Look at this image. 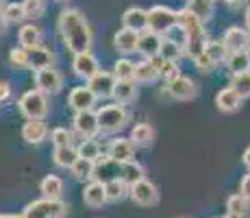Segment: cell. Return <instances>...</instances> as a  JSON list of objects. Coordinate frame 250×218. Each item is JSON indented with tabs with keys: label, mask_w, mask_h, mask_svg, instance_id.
<instances>
[{
	"label": "cell",
	"mask_w": 250,
	"mask_h": 218,
	"mask_svg": "<svg viewBox=\"0 0 250 218\" xmlns=\"http://www.w3.org/2000/svg\"><path fill=\"white\" fill-rule=\"evenodd\" d=\"M120 179H122L126 186H135L137 181L146 179V177H144L142 164H137L135 159H133V162H124V164H122V174H120Z\"/></svg>",
	"instance_id": "cell-28"
},
{
	"label": "cell",
	"mask_w": 250,
	"mask_h": 218,
	"mask_svg": "<svg viewBox=\"0 0 250 218\" xmlns=\"http://www.w3.org/2000/svg\"><path fill=\"white\" fill-rule=\"evenodd\" d=\"M9 61H11V66H16V68H28L26 48H22V46L11 48V50H9Z\"/></svg>",
	"instance_id": "cell-43"
},
{
	"label": "cell",
	"mask_w": 250,
	"mask_h": 218,
	"mask_svg": "<svg viewBox=\"0 0 250 218\" xmlns=\"http://www.w3.org/2000/svg\"><path fill=\"white\" fill-rule=\"evenodd\" d=\"M128 194H131L135 205H144V207H150L159 201V192H157L155 183H150L148 179H142V181H137L135 186H131Z\"/></svg>",
	"instance_id": "cell-8"
},
{
	"label": "cell",
	"mask_w": 250,
	"mask_h": 218,
	"mask_svg": "<svg viewBox=\"0 0 250 218\" xmlns=\"http://www.w3.org/2000/svg\"><path fill=\"white\" fill-rule=\"evenodd\" d=\"M48 135V127L44 120H26L22 127V138L28 144H42Z\"/></svg>",
	"instance_id": "cell-22"
},
{
	"label": "cell",
	"mask_w": 250,
	"mask_h": 218,
	"mask_svg": "<svg viewBox=\"0 0 250 218\" xmlns=\"http://www.w3.org/2000/svg\"><path fill=\"white\" fill-rule=\"evenodd\" d=\"M55 164L59 168H72L79 162V148L74 146H63V148H55Z\"/></svg>",
	"instance_id": "cell-32"
},
{
	"label": "cell",
	"mask_w": 250,
	"mask_h": 218,
	"mask_svg": "<svg viewBox=\"0 0 250 218\" xmlns=\"http://www.w3.org/2000/svg\"><path fill=\"white\" fill-rule=\"evenodd\" d=\"M242 94H239L237 90H233V87H224V90L218 92V96H215V105H218L220 111H224V114H233V111H237L242 107Z\"/></svg>",
	"instance_id": "cell-18"
},
{
	"label": "cell",
	"mask_w": 250,
	"mask_h": 218,
	"mask_svg": "<svg viewBox=\"0 0 250 218\" xmlns=\"http://www.w3.org/2000/svg\"><path fill=\"white\" fill-rule=\"evenodd\" d=\"M224 48L229 52H244L250 48V33L248 28H242V26H230L224 31Z\"/></svg>",
	"instance_id": "cell-9"
},
{
	"label": "cell",
	"mask_w": 250,
	"mask_h": 218,
	"mask_svg": "<svg viewBox=\"0 0 250 218\" xmlns=\"http://www.w3.org/2000/svg\"><path fill=\"white\" fill-rule=\"evenodd\" d=\"M96 116H98L100 133H118L128 122V111L122 105H104L96 111Z\"/></svg>",
	"instance_id": "cell-4"
},
{
	"label": "cell",
	"mask_w": 250,
	"mask_h": 218,
	"mask_svg": "<svg viewBox=\"0 0 250 218\" xmlns=\"http://www.w3.org/2000/svg\"><path fill=\"white\" fill-rule=\"evenodd\" d=\"M115 105H131L137 98V81H118L113 87Z\"/></svg>",
	"instance_id": "cell-24"
},
{
	"label": "cell",
	"mask_w": 250,
	"mask_h": 218,
	"mask_svg": "<svg viewBox=\"0 0 250 218\" xmlns=\"http://www.w3.org/2000/svg\"><path fill=\"white\" fill-rule=\"evenodd\" d=\"M205 52L215 61V64H222V61H227V55H229V50L224 48L222 42H211V40L207 42Z\"/></svg>",
	"instance_id": "cell-40"
},
{
	"label": "cell",
	"mask_w": 250,
	"mask_h": 218,
	"mask_svg": "<svg viewBox=\"0 0 250 218\" xmlns=\"http://www.w3.org/2000/svg\"><path fill=\"white\" fill-rule=\"evenodd\" d=\"M104 190H107V201H122L128 194L131 186H126L122 179H113V181L104 183Z\"/></svg>",
	"instance_id": "cell-35"
},
{
	"label": "cell",
	"mask_w": 250,
	"mask_h": 218,
	"mask_svg": "<svg viewBox=\"0 0 250 218\" xmlns=\"http://www.w3.org/2000/svg\"><path fill=\"white\" fill-rule=\"evenodd\" d=\"M218 218H227V216H218Z\"/></svg>",
	"instance_id": "cell-56"
},
{
	"label": "cell",
	"mask_w": 250,
	"mask_h": 218,
	"mask_svg": "<svg viewBox=\"0 0 250 218\" xmlns=\"http://www.w3.org/2000/svg\"><path fill=\"white\" fill-rule=\"evenodd\" d=\"M159 74L163 76V79H166V83H172L174 79H179V76H181V68H179V64H176V61H166Z\"/></svg>",
	"instance_id": "cell-45"
},
{
	"label": "cell",
	"mask_w": 250,
	"mask_h": 218,
	"mask_svg": "<svg viewBox=\"0 0 250 218\" xmlns=\"http://www.w3.org/2000/svg\"><path fill=\"white\" fill-rule=\"evenodd\" d=\"M59 33L63 37L65 48L72 55H81V52H89L91 48V26L85 18V13H81L79 9H65L59 16Z\"/></svg>",
	"instance_id": "cell-1"
},
{
	"label": "cell",
	"mask_w": 250,
	"mask_h": 218,
	"mask_svg": "<svg viewBox=\"0 0 250 218\" xmlns=\"http://www.w3.org/2000/svg\"><path fill=\"white\" fill-rule=\"evenodd\" d=\"M248 57H250V48H248Z\"/></svg>",
	"instance_id": "cell-57"
},
{
	"label": "cell",
	"mask_w": 250,
	"mask_h": 218,
	"mask_svg": "<svg viewBox=\"0 0 250 218\" xmlns=\"http://www.w3.org/2000/svg\"><path fill=\"white\" fill-rule=\"evenodd\" d=\"M137 44H139V33L131 31V28H120L118 33H115L113 37V46L118 52H124V55H128V52H135L137 50Z\"/></svg>",
	"instance_id": "cell-20"
},
{
	"label": "cell",
	"mask_w": 250,
	"mask_h": 218,
	"mask_svg": "<svg viewBox=\"0 0 250 218\" xmlns=\"http://www.w3.org/2000/svg\"><path fill=\"white\" fill-rule=\"evenodd\" d=\"M50 140H52V144H55V148L72 146V133H70L68 129H63V127H57V129H52Z\"/></svg>",
	"instance_id": "cell-42"
},
{
	"label": "cell",
	"mask_w": 250,
	"mask_h": 218,
	"mask_svg": "<svg viewBox=\"0 0 250 218\" xmlns=\"http://www.w3.org/2000/svg\"><path fill=\"white\" fill-rule=\"evenodd\" d=\"M161 35H157V33L152 31H144L139 33V44H137V52L139 55H144L146 59H152V57H157L161 52Z\"/></svg>",
	"instance_id": "cell-17"
},
{
	"label": "cell",
	"mask_w": 250,
	"mask_h": 218,
	"mask_svg": "<svg viewBox=\"0 0 250 218\" xmlns=\"http://www.w3.org/2000/svg\"><path fill=\"white\" fill-rule=\"evenodd\" d=\"M4 18L11 22H24L26 20V9H24V2H9L4 4Z\"/></svg>",
	"instance_id": "cell-38"
},
{
	"label": "cell",
	"mask_w": 250,
	"mask_h": 218,
	"mask_svg": "<svg viewBox=\"0 0 250 218\" xmlns=\"http://www.w3.org/2000/svg\"><path fill=\"white\" fill-rule=\"evenodd\" d=\"M18 40H20V46L31 50V48L42 46V31L35 26V24H24L18 33Z\"/></svg>",
	"instance_id": "cell-26"
},
{
	"label": "cell",
	"mask_w": 250,
	"mask_h": 218,
	"mask_svg": "<svg viewBox=\"0 0 250 218\" xmlns=\"http://www.w3.org/2000/svg\"><path fill=\"white\" fill-rule=\"evenodd\" d=\"M224 64H227V68L230 70V74H242V72L250 70L248 50H244V52H229Z\"/></svg>",
	"instance_id": "cell-27"
},
{
	"label": "cell",
	"mask_w": 250,
	"mask_h": 218,
	"mask_svg": "<svg viewBox=\"0 0 250 218\" xmlns=\"http://www.w3.org/2000/svg\"><path fill=\"white\" fill-rule=\"evenodd\" d=\"M83 201L89 207H103L107 203V190H104V183L100 181H89L83 190Z\"/></svg>",
	"instance_id": "cell-23"
},
{
	"label": "cell",
	"mask_w": 250,
	"mask_h": 218,
	"mask_svg": "<svg viewBox=\"0 0 250 218\" xmlns=\"http://www.w3.org/2000/svg\"><path fill=\"white\" fill-rule=\"evenodd\" d=\"M122 24H124V28H131L135 33L148 31V11H144L142 7L126 9L122 16Z\"/></svg>",
	"instance_id": "cell-19"
},
{
	"label": "cell",
	"mask_w": 250,
	"mask_h": 218,
	"mask_svg": "<svg viewBox=\"0 0 250 218\" xmlns=\"http://www.w3.org/2000/svg\"><path fill=\"white\" fill-rule=\"evenodd\" d=\"M57 2H65V0H57Z\"/></svg>",
	"instance_id": "cell-55"
},
{
	"label": "cell",
	"mask_w": 250,
	"mask_h": 218,
	"mask_svg": "<svg viewBox=\"0 0 250 218\" xmlns=\"http://www.w3.org/2000/svg\"><path fill=\"white\" fill-rule=\"evenodd\" d=\"M9 96H11V85L7 83V81L0 79V103H4V100H9Z\"/></svg>",
	"instance_id": "cell-48"
},
{
	"label": "cell",
	"mask_w": 250,
	"mask_h": 218,
	"mask_svg": "<svg viewBox=\"0 0 250 218\" xmlns=\"http://www.w3.org/2000/svg\"><path fill=\"white\" fill-rule=\"evenodd\" d=\"M166 94H170L172 98H176V100H191L198 94V87H196L194 79L181 74L179 79H174L172 83L166 85Z\"/></svg>",
	"instance_id": "cell-12"
},
{
	"label": "cell",
	"mask_w": 250,
	"mask_h": 218,
	"mask_svg": "<svg viewBox=\"0 0 250 218\" xmlns=\"http://www.w3.org/2000/svg\"><path fill=\"white\" fill-rule=\"evenodd\" d=\"M246 24H248V33H250V4L246 7Z\"/></svg>",
	"instance_id": "cell-53"
},
{
	"label": "cell",
	"mask_w": 250,
	"mask_h": 218,
	"mask_svg": "<svg viewBox=\"0 0 250 218\" xmlns=\"http://www.w3.org/2000/svg\"><path fill=\"white\" fill-rule=\"evenodd\" d=\"M122 174V164L111 159L109 155H103L100 162H96V174H94V181H100V183H107V181H113V179H120Z\"/></svg>",
	"instance_id": "cell-15"
},
{
	"label": "cell",
	"mask_w": 250,
	"mask_h": 218,
	"mask_svg": "<svg viewBox=\"0 0 250 218\" xmlns=\"http://www.w3.org/2000/svg\"><path fill=\"white\" fill-rule=\"evenodd\" d=\"M72 70H74V74L79 76V79L89 81L91 76H96L100 72L98 59H96L91 52H81V55H74V59H72Z\"/></svg>",
	"instance_id": "cell-14"
},
{
	"label": "cell",
	"mask_w": 250,
	"mask_h": 218,
	"mask_svg": "<svg viewBox=\"0 0 250 218\" xmlns=\"http://www.w3.org/2000/svg\"><path fill=\"white\" fill-rule=\"evenodd\" d=\"M40 190L44 198H55V201H61V194H63V181H61L57 174H46L40 183Z\"/></svg>",
	"instance_id": "cell-25"
},
{
	"label": "cell",
	"mask_w": 250,
	"mask_h": 218,
	"mask_svg": "<svg viewBox=\"0 0 250 218\" xmlns=\"http://www.w3.org/2000/svg\"><path fill=\"white\" fill-rule=\"evenodd\" d=\"M68 214V205L63 201H55V198H40L33 201L24 207V218H63Z\"/></svg>",
	"instance_id": "cell-5"
},
{
	"label": "cell",
	"mask_w": 250,
	"mask_h": 218,
	"mask_svg": "<svg viewBox=\"0 0 250 218\" xmlns=\"http://www.w3.org/2000/svg\"><path fill=\"white\" fill-rule=\"evenodd\" d=\"M194 64H196V68H198L200 72H207V74H209V72H213V70H215V66H218L209 55H207V52H203L200 57H196Z\"/></svg>",
	"instance_id": "cell-46"
},
{
	"label": "cell",
	"mask_w": 250,
	"mask_h": 218,
	"mask_svg": "<svg viewBox=\"0 0 250 218\" xmlns=\"http://www.w3.org/2000/svg\"><path fill=\"white\" fill-rule=\"evenodd\" d=\"M18 107L22 116H26V120H44L48 114V98L40 90H31L20 98Z\"/></svg>",
	"instance_id": "cell-6"
},
{
	"label": "cell",
	"mask_w": 250,
	"mask_h": 218,
	"mask_svg": "<svg viewBox=\"0 0 250 218\" xmlns=\"http://www.w3.org/2000/svg\"><path fill=\"white\" fill-rule=\"evenodd\" d=\"M35 85L42 94H59L61 87H63V79L61 74L55 70V68H44V70L35 72Z\"/></svg>",
	"instance_id": "cell-7"
},
{
	"label": "cell",
	"mask_w": 250,
	"mask_h": 218,
	"mask_svg": "<svg viewBox=\"0 0 250 218\" xmlns=\"http://www.w3.org/2000/svg\"><path fill=\"white\" fill-rule=\"evenodd\" d=\"M74 131L83 140H94L96 135L100 133L96 111H81V114H76L74 116Z\"/></svg>",
	"instance_id": "cell-11"
},
{
	"label": "cell",
	"mask_w": 250,
	"mask_h": 218,
	"mask_svg": "<svg viewBox=\"0 0 250 218\" xmlns=\"http://www.w3.org/2000/svg\"><path fill=\"white\" fill-rule=\"evenodd\" d=\"M113 76L118 81H135V64L131 59H118L113 64Z\"/></svg>",
	"instance_id": "cell-34"
},
{
	"label": "cell",
	"mask_w": 250,
	"mask_h": 218,
	"mask_svg": "<svg viewBox=\"0 0 250 218\" xmlns=\"http://www.w3.org/2000/svg\"><path fill=\"white\" fill-rule=\"evenodd\" d=\"M72 174H74L79 181H94V174H96V162L85 157H79V162L70 168Z\"/></svg>",
	"instance_id": "cell-30"
},
{
	"label": "cell",
	"mask_w": 250,
	"mask_h": 218,
	"mask_svg": "<svg viewBox=\"0 0 250 218\" xmlns=\"http://www.w3.org/2000/svg\"><path fill=\"white\" fill-rule=\"evenodd\" d=\"M155 140V131L148 122H139L133 127L131 131V142L135 144V146H148V144Z\"/></svg>",
	"instance_id": "cell-29"
},
{
	"label": "cell",
	"mask_w": 250,
	"mask_h": 218,
	"mask_svg": "<svg viewBox=\"0 0 250 218\" xmlns=\"http://www.w3.org/2000/svg\"><path fill=\"white\" fill-rule=\"evenodd\" d=\"M200 22H207L213 16V0H187V7Z\"/></svg>",
	"instance_id": "cell-31"
},
{
	"label": "cell",
	"mask_w": 250,
	"mask_h": 218,
	"mask_svg": "<svg viewBox=\"0 0 250 218\" xmlns=\"http://www.w3.org/2000/svg\"><path fill=\"white\" fill-rule=\"evenodd\" d=\"M79 157L91 159V162H100L103 159V151H100V144L96 140H83L79 146Z\"/></svg>",
	"instance_id": "cell-36"
},
{
	"label": "cell",
	"mask_w": 250,
	"mask_h": 218,
	"mask_svg": "<svg viewBox=\"0 0 250 218\" xmlns=\"http://www.w3.org/2000/svg\"><path fill=\"white\" fill-rule=\"evenodd\" d=\"M244 166H246L248 170H250V146L246 148V151H244Z\"/></svg>",
	"instance_id": "cell-50"
},
{
	"label": "cell",
	"mask_w": 250,
	"mask_h": 218,
	"mask_svg": "<svg viewBox=\"0 0 250 218\" xmlns=\"http://www.w3.org/2000/svg\"><path fill=\"white\" fill-rule=\"evenodd\" d=\"M239 194L250 203V172L246 174V177H242V183H239Z\"/></svg>",
	"instance_id": "cell-47"
},
{
	"label": "cell",
	"mask_w": 250,
	"mask_h": 218,
	"mask_svg": "<svg viewBox=\"0 0 250 218\" xmlns=\"http://www.w3.org/2000/svg\"><path fill=\"white\" fill-rule=\"evenodd\" d=\"M107 155L120 164L133 162V159H135V144L131 142V138H115V140H111V144H109Z\"/></svg>",
	"instance_id": "cell-16"
},
{
	"label": "cell",
	"mask_w": 250,
	"mask_h": 218,
	"mask_svg": "<svg viewBox=\"0 0 250 218\" xmlns=\"http://www.w3.org/2000/svg\"><path fill=\"white\" fill-rule=\"evenodd\" d=\"M24 9H26V18H42L46 9V0H24Z\"/></svg>",
	"instance_id": "cell-44"
},
{
	"label": "cell",
	"mask_w": 250,
	"mask_h": 218,
	"mask_svg": "<svg viewBox=\"0 0 250 218\" xmlns=\"http://www.w3.org/2000/svg\"><path fill=\"white\" fill-rule=\"evenodd\" d=\"M96 100L98 98H96V94L89 90L87 85L74 87V90L70 92V96H68V105L76 111V114H81V111H94Z\"/></svg>",
	"instance_id": "cell-10"
},
{
	"label": "cell",
	"mask_w": 250,
	"mask_h": 218,
	"mask_svg": "<svg viewBox=\"0 0 250 218\" xmlns=\"http://www.w3.org/2000/svg\"><path fill=\"white\" fill-rule=\"evenodd\" d=\"M115 83H118V79L113 76V72L100 70L98 74L87 81V87L96 94V98H109V96H113Z\"/></svg>",
	"instance_id": "cell-13"
},
{
	"label": "cell",
	"mask_w": 250,
	"mask_h": 218,
	"mask_svg": "<svg viewBox=\"0 0 250 218\" xmlns=\"http://www.w3.org/2000/svg\"><path fill=\"white\" fill-rule=\"evenodd\" d=\"M28 52V68L35 72L44 70V68H50L52 66V59H55V55H52L50 48L46 46H37V48H31Z\"/></svg>",
	"instance_id": "cell-21"
},
{
	"label": "cell",
	"mask_w": 250,
	"mask_h": 218,
	"mask_svg": "<svg viewBox=\"0 0 250 218\" xmlns=\"http://www.w3.org/2000/svg\"><path fill=\"white\" fill-rule=\"evenodd\" d=\"M227 4H230V7H237V4H244L246 0H224Z\"/></svg>",
	"instance_id": "cell-51"
},
{
	"label": "cell",
	"mask_w": 250,
	"mask_h": 218,
	"mask_svg": "<svg viewBox=\"0 0 250 218\" xmlns=\"http://www.w3.org/2000/svg\"><path fill=\"white\" fill-rule=\"evenodd\" d=\"M230 87L237 90L239 94H242V98L250 96V70L242 72V74H233V79H230Z\"/></svg>",
	"instance_id": "cell-39"
},
{
	"label": "cell",
	"mask_w": 250,
	"mask_h": 218,
	"mask_svg": "<svg viewBox=\"0 0 250 218\" xmlns=\"http://www.w3.org/2000/svg\"><path fill=\"white\" fill-rule=\"evenodd\" d=\"M0 218H24L22 214H0Z\"/></svg>",
	"instance_id": "cell-52"
},
{
	"label": "cell",
	"mask_w": 250,
	"mask_h": 218,
	"mask_svg": "<svg viewBox=\"0 0 250 218\" xmlns=\"http://www.w3.org/2000/svg\"><path fill=\"white\" fill-rule=\"evenodd\" d=\"M7 26H9V20L4 18V13L0 11V35H4V33H7Z\"/></svg>",
	"instance_id": "cell-49"
},
{
	"label": "cell",
	"mask_w": 250,
	"mask_h": 218,
	"mask_svg": "<svg viewBox=\"0 0 250 218\" xmlns=\"http://www.w3.org/2000/svg\"><path fill=\"white\" fill-rule=\"evenodd\" d=\"M227 218H246L244 214H227Z\"/></svg>",
	"instance_id": "cell-54"
},
{
	"label": "cell",
	"mask_w": 250,
	"mask_h": 218,
	"mask_svg": "<svg viewBox=\"0 0 250 218\" xmlns=\"http://www.w3.org/2000/svg\"><path fill=\"white\" fill-rule=\"evenodd\" d=\"M174 26H179V11H172L170 7L155 4L148 9V31L157 35H167Z\"/></svg>",
	"instance_id": "cell-3"
},
{
	"label": "cell",
	"mask_w": 250,
	"mask_h": 218,
	"mask_svg": "<svg viewBox=\"0 0 250 218\" xmlns=\"http://www.w3.org/2000/svg\"><path fill=\"white\" fill-rule=\"evenodd\" d=\"M179 26L185 31V37H187V44H185V55L196 59L205 52L207 48V35H205V28H203V22L189 11V9H183L179 11Z\"/></svg>",
	"instance_id": "cell-2"
},
{
	"label": "cell",
	"mask_w": 250,
	"mask_h": 218,
	"mask_svg": "<svg viewBox=\"0 0 250 218\" xmlns=\"http://www.w3.org/2000/svg\"><path fill=\"white\" fill-rule=\"evenodd\" d=\"M159 55H161L166 61H179L181 57L185 55V48L179 46V44H174V42H170V40H163Z\"/></svg>",
	"instance_id": "cell-37"
},
{
	"label": "cell",
	"mask_w": 250,
	"mask_h": 218,
	"mask_svg": "<svg viewBox=\"0 0 250 218\" xmlns=\"http://www.w3.org/2000/svg\"><path fill=\"white\" fill-rule=\"evenodd\" d=\"M227 210H229L227 214H244V216H246L248 201L242 194H230L229 201H227Z\"/></svg>",
	"instance_id": "cell-41"
},
{
	"label": "cell",
	"mask_w": 250,
	"mask_h": 218,
	"mask_svg": "<svg viewBox=\"0 0 250 218\" xmlns=\"http://www.w3.org/2000/svg\"><path fill=\"white\" fill-rule=\"evenodd\" d=\"M159 79V70L150 64L148 59L135 64V81L137 83H152V81Z\"/></svg>",
	"instance_id": "cell-33"
}]
</instances>
